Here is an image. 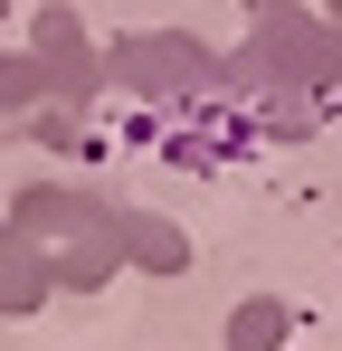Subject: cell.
Returning a JSON list of instances; mask_svg holds the SVG:
<instances>
[]
</instances>
